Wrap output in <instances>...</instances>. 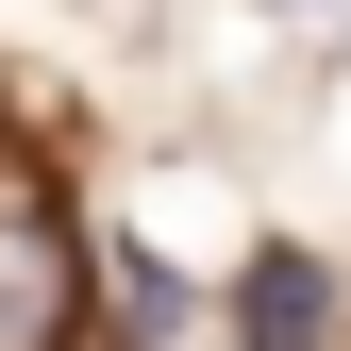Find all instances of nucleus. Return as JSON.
Wrapping results in <instances>:
<instances>
[{
    "label": "nucleus",
    "instance_id": "nucleus-1",
    "mask_svg": "<svg viewBox=\"0 0 351 351\" xmlns=\"http://www.w3.org/2000/svg\"><path fill=\"white\" fill-rule=\"evenodd\" d=\"M67 318H84V251L51 234L34 184H0V351H67Z\"/></svg>",
    "mask_w": 351,
    "mask_h": 351
},
{
    "label": "nucleus",
    "instance_id": "nucleus-2",
    "mask_svg": "<svg viewBox=\"0 0 351 351\" xmlns=\"http://www.w3.org/2000/svg\"><path fill=\"white\" fill-rule=\"evenodd\" d=\"M234 335H251V351H318V335H335V268H318V251H251Z\"/></svg>",
    "mask_w": 351,
    "mask_h": 351
}]
</instances>
